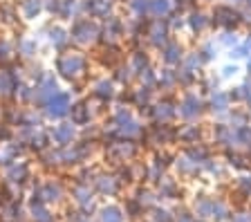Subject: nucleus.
Here are the masks:
<instances>
[{"instance_id": "nucleus-22", "label": "nucleus", "mask_w": 251, "mask_h": 222, "mask_svg": "<svg viewBox=\"0 0 251 222\" xmlns=\"http://www.w3.org/2000/svg\"><path fill=\"white\" fill-rule=\"evenodd\" d=\"M235 72H238L235 68H226V70H225V76H231V74H235Z\"/></svg>"}, {"instance_id": "nucleus-2", "label": "nucleus", "mask_w": 251, "mask_h": 222, "mask_svg": "<svg viewBox=\"0 0 251 222\" xmlns=\"http://www.w3.org/2000/svg\"><path fill=\"white\" fill-rule=\"evenodd\" d=\"M70 110H72L70 95L68 92H61V90H58L56 95L43 106V115H45L47 119H63V117L70 115Z\"/></svg>"}, {"instance_id": "nucleus-17", "label": "nucleus", "mask_w": 251, "mask_h": 222, "mask_svg": "<svg viewBox=\"0 0 251 222\" xmlns=\"http://www.w3.org/2000/svg\"><path fill=\"white\" fill-rule=\"evenodd\" d=\"M99 186H101V191H115V182H112V177H101V182H99Z\"/></svg>"}, {"instance_id": "nucleus-1", "label": "nucleus", "mask_w": 251, "mask_h": 222, "mask_svg": "<svg viewBox=\"0 0 251 222\" xmlns=\"http://www.w3.org/2000/svg\"><path fill=\"white\" fill-rule=\"evenodd\" d=\"M85 65H88V61H85V56L81 52H65L61 54V56L56 58V70L61 76H65V79H76L78 74L85 72Z\"/></svg>"}, {"instance_id": "nucleus-12", "label": "nucleus", "mask_w": 251, "mask_h": 222, "mask_svg": "<svg viewBox=\"0 0 251 222\" xmlns=\"http://www.w3.org/2000/svg\"><path fill=\"white\" fill-rule=\"evenodd\" d=\"M94 97H99V99H110L112 97V83H110L108 79H103V81H99V83L94 85Z\"/></svg>"}, {"instance_id": "nucleus-14", "label": "nucleus", "mask_w": 251, "mask_h": 222, "mask_svg": "<svg viewBox=\"0 0 251 222\" xmlns=\"http://www.w3.org/2000/svg\"><path fill=\"white\" fill-rule=\"evenodd\" d=\"M101 220H103V222H121V216H119V211H117V209H112V206H110V209H105V211H103V218H101Z\"/></svg>"}, {"instance_id": "nucleus-21", "label": "nucleus", "mask_w": 251, "mask_h": 222, "mask_svg": "<svg viewBox=\"0 0 251 222\" xmlns=\"http://www.w3.org/2000/svg\"><path fill=\"white\" fill-rule=\"evenodd\" d=\"M202 25H204L202 16H195V21H193V27H202Z\"/></svg>"}, {"instance_id": "nucleus-20", "label": "nucleus", "mask_w": 251, "mask_h": 222, "mask_svg": "<svg viewBox=\"0 0 251 222\" xmlns=\"http://www.w3.org/2000/svg\"><path fill=\"white\" fill-rule=\"evenodd\" d=\"M166 58H168V61H171V63H173V61H177V48H168Z\"/></svg>"}, {"instance_id": "nucleus-4", "label": "nucleus", "mask_w": 251, "mask_h": 222, "mask_svg": "<svg viewBox=\"0 0 251 222\" xmlns=\"http://www.w3.org/2000/svg\"><path fill=\"white\" fill-rule=\"evenodd\" d=\"M18 83H21V79H18L16 70L0 68V99H9V97H16Z\"/></svg>"}, {"instance_id": "nucleus-8", "label": "nucleus", "mask_w": 251, "mask_h": 222, "mask_svg": "<svg viewBox=\"0 0 251 222\" xmlns=\"http://www.w3.org/2000/svg\"><path fill=\"white\" fill-rule=\"evenodd\" d=\"M50 43H52L56 49H63L70 43V32H65L63 27H52V29H50Z\"/></svg>"}, {"instance_id": "nucleus-16", "label": "nucleus", "mask_w": 251, "mask_h": 222, "mask_svg": "<svg viewBox=\"0 0 251 222\" xmlns=\"http://www.w3.org/2000/svg\"><path fill=\"white\" fill-rule=\"evenodd\" d=\"M152 9H155L157 14H166L168 11V0H155V2H152Z\"/></svg>"}, {"instance_id": "nucleus-10", "label": "nucleus", "mask_w": 251, "mask_h": 222, "mask_svg": "<svg viewBox=\"0 0 251 222\" xmlns=\"http://www.w3.org/2000/svg\"><path fill=\"white\" fill-rule=\"evenodd\" d=\"M16 52H18V49H16L9 41L2 38V41H0V68H7V65L16 58Z\"/></svg>"}, {"instance_id": "nucleus-18", "label": "nucleus", "mask_w": 251, "mask_h": 222, "mask_svg": "<svg viewBox=\"0 0 251 222\" xmlns=\"http://www.w3.org/2000/svg\"><path fill=\"white\" fill-rule=\"evenodd\" d=\"M130 5H132V9H135V11L144 14V11H146V7H148V2H146V0H132Z\"/></svg>"}, {"instance_id": "nucleus-11", "label": "nucleus", "mask_w": 251, "mask_h": 222, "mask_svg": "<svg viewBox=\"0 0 251 222\" xmlns=\"http://www.w3.org/2000/svg\"><path fill=\"white\" fill-rule=\"evenodd\" d=\"M16 49H18V54H21L23 58H31L34 54H36V49H38V43L34 41V38H21Z\"/></svg>"}, {"instance_id": "nucleus-9", "label": "nucleus", "mask_w": 251, "mask_h": 222, "mask_svg": "<svg viewBox=\"0 0 251 222\" xmlns=\"http://www.w3.org/2000/svg\"><path fill=\"white\" fill-rule=\"evenodd\" d=\"M70 115H72V123H74V126H83V123L90 122V108L85 106V103H76V106H72Z\"/></svg>"}, {"instance_id": "nucleus-6", "label": "nucleus", "mask_w": 251, "mask_h": 222, "mask_svg": "<svg viewBox=\"0 0 251 222\" xmlns=\"http://www.w3.org/2000/svg\"><path fill=\"white\" fill-rule=\"evenodd\" d=\"M43 11V0H23L21 2V14L25 21H34Z\"/></svg>"}, {"instance_id": "nucleus-15", "label": "nucleus", "mask_w": 251, "mask_h": 222, "mask_svg": "<svg viewBox=\"0 0 251 222\" xmlns=\"http://www.w3.org/2000/svg\"><path fill=\"white\" fill-rule=\"evenodd\" d=\"M11 139V126L9 123H0V144H7Z\"/></svg>"}, {"instance_id": "nucleus-13", "label": "nucleus", "mask_w": 251, "mask_h": 222, "mask_svg": "<svg viewBox=\"0 0 251 222\" xmlns=\"http://www.w3.org/2000/svg\"><path fill=\"white\" fill-rule=\"evenodd\" d=\"M198 110H200V103H198V101H195L193 97H186V101H184V110H182L184 115H186V117H193Z\"/></svg>"}, {"instance_id": "nucleus-3", "label": "nucleus", "mask_w": 251, "mask_h": 222, "mask_svg": "<svg viewBox=\"0 0 251 222\" xmlns=\"http://www.w3.org/2000/svg\"><path fill=\"white\" fill-rule=\"evenodd\" d=\"M97 36H99V25L94 21H90V18H76L72 25V32H70V38L76 43H81V45H88V43L97 41Z\"/></svg>"}, {"instance_id": "nucleus-19", "label": "nucleus", "mask_w": 251, "mask_h": 222, "mask_svg": "<svg viewBox=\"0 0 251 222\" xmlns=\"http://www.w3.org/2000/svg\"><path fill=\"white\" fill-rule=\"evenodd\" d=\"M213 106H218V110H225V108H226V95H218V97H215Z\"/></svg>"}, {"instance_id": "nucleus-7", "label": "nucleus", "mask_w": 251, "mask_h": 222, "mask_svg": "<svg viewBox=\"0 0 251 222\" xmlns=\"http://www.w3.org/2000/svg\"><path fill=\"white\" fill-rule=\"evenodd\" d=\"M83 9L90 16H105L110 11V0H88L83 2Z\"/></svg>"}, {"instance_id": "nucleus-5", "label": "nucleus", "mask_w": 251, "mask_h": 222, "mask_svg": "<svg viewBox=\"0 0 251 222\" xmlns=\"http://www.w3.org/2000/svg\"><path fill=\"white\" fill-rule=\"evenodd\" d=\"M50 135H52L54 144H58V146H68V144H72L74 135H76V128H74L72 122H63V123H58L56 128H52Z\"/></svg>"}]
</instances>
